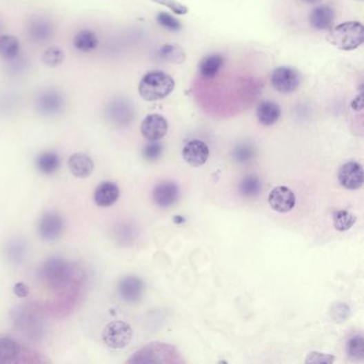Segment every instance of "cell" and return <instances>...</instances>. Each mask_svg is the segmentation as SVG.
Returning <instances> with one entry per match:
<instances>
[{
    "label": "cell",
    "instance_id": "1",
    "mask_svg": "<svg viewBox=\"0 0 364 364\" xmlns=\"http://www.w3.org/2000/svg\"><path fill=\"white\" fill-rule=\"evenodd\" d=\"M41 280L54 291H61L69 285L72 280L71 265L60 256H52L41 265Z\"/></svg>",
    "mask_w": 364,
    "mask_h": 364
},
{
    "label": "cell",
    "instance_id": "2",
    "mask_svg": "<svg viewBox=\"0 0 364 364\" xmlns=\"http://www.w3.org/2000/svg\"><path fill=\"white\" fill-rule=\"evenodd\" d=\"M174 89V81L168 74L154 71L145 74L140 81L138 91L148 102H155L168 97Z\"/></svg>",
    "mask_w": 364,
    "mask_h": 364
},
{
    "label": "cell",
    "instance_id": "3",
    "mask_svg": "<svg viewBox=\"0 0 364 364\" xmlns=\"http://www.w3.org/2000/svg\"><path fill=\"white\" fill-rule=\"evenodd\" d=\"M363 25L359 21H346L331 29L328 41L338 50H352L363 43Z\"/></svg>",
    "mask_w": 364,
    "mask_h": 364
},
{
    "label": "cell",
    "instance_id": "4",
    "mask_svg": "<svg viewBox=\"0 0 364 364\" xmlns=\"http://www.w3.org/2000/svg\"><path fill=\"white\" fill-rule=\"evenodd\" d=\"M103 341L112 350H121L130 344L132 338V329L123 321H114L105 326L102 334Z\"/></svg>",
    "mask_w": 364,
    "mask_h": 364
},
{
    "label": "cell",
    "instance_id": "5",
    "mask_svg": "<svg viewBox=\"0 0 364 364\" xmlns=\"http://www.w3.org/2000/svg\"><path fill=\"white\" fill-rule=\"evenodd\" d=\"M65 106V97L61 91L50 88L41 91L36 97V108L44 116H56L62 112Z\"/></svg>",
    "mask_w": 364,
    "mask_h": 364
},
{
    "label": "cell",
    "instance_id": "6",
    "mask_svg": "<svg viewBox=\"0 0 364 364\" xmlns=\"http://www.w3.org/2000/svg\"><path fill=\"white\" fill-rule=\"evenodd\" d=\"M270 81L274 90L287 94L297 90L301 85V76L295 69L280 66L272 72Z\"/></svg>",
    "mask_w": 364,
    "mask_h": 364
},
{
    "label": "cell",
    "instance_id": "7",
    "mask_svg": "<svg viewBox=\"0 0 364 364\" xmlns=\"http://www.w3.org/2000/svg\"><path fill=\"white\" fill-rule=\"evenodd\" d=\"M63 230V218L56 212H48L41 217L39 221V235L44 241H56L61 236Z\"/></svg>",
    "mask_w": 364,
    "mask_h": 364
},
{
    "label": "cell",
    "instance_id": "8",
    "mask_svg": "<svg viewBox=\"0 0 364 364\" xmlns=\"http://www.w3.org/2000/svg\"><path fill=\"white\" fill-rule=\"evenodd\" d=\"M105 114L107 120L117 126L128 125L134 119L132 106L123 99H116L109 103Z\"/></svg>",
    "mask_w": 364,
    "mask_h": 364
},
{
    "label": "cell",
    "instance_id": "9",
    "mask_svg": "<svg viewBox=\"0 0 364 364\" xmlns=\"http://www.w3.org/2000/svg\"><path fill=\"white\" fill-rule=\"evenodd\" d=\"M338 179L340 184L346 190H359L364 181L361 165L356 161L344 163L338 170Z\"/></svg>",
    "mask_w": 364,
    "mask_h": 364
},
{
    "label": "cell",
    "instance_id": "10",
    "mask_svg": "<svg viewBox=\"0 0 364 364\" xmlns=\"http://www.w3.org/2000/svg\"><path fill=\"white\" fill-rule=\"evenodd\" d=\"M120 297L128 303H136L141 299L145 292V283L136 276H126L118 283Z\"/></svg>",
    "mask_w": 364,
    "mask_h": 364
},
{
    "label": "cell",
    "instance_id": "11",
    "mask_svg": "<svg viewBox=\"0 0 364 364\" xmlns=\"http://www.w3.org/2000/svg\"><path fill=\"white\" fill-rule=\"evenodd\" d=\"M140 132L149 141H157L168 132V122L161 114H150L142 121Z\"/></svg>",
    "mask_w": 364,
    "mask_h": 364
},
{
    "label": "cell",
    "instance_id": "12",
    "mask_svg": "<svg viewBox=\"0 0 364 364\" xmlns=\"http://www.w3.org/2000/svg\"><path fill=\"white\" fill-rule=\"evenodd\" d=\"M268 202L272 210L279 213H287L295 206L296 199L289 187L278 186L270 192Z\"/></svg>",
    "mask_w": 364,
    "mask_h": 364
},
{
    "label": "cell",
    "instance_id": "13",
    "mask_svg": "<svg viewBox=\"0 0 364 364\" xmlns=\"http://www.w3.org/2000/svg\"><path fill=\"white\" fill-rule=\"evenodd\" d=\"M27 33L32 42L46 43L54 37V25L46 17H36L27 25Z\"/></svg>",
    "mask_w": 364,
    "mask_h": 364
},
{
    "label": "cell",
    "instance_id": "14",
    "mask_svg": "<svg viewBox=\"0 0 364 364\" xmlns=\"http://www.w3.org/2000/svg\"><path fill=\"white\" fill-rule=\"evenodd\" d=\"M182 155L185 161L192 167H200L208 161L210 150L205 142L201 140H192V141L187 142L183 148Z\"/></svg>",
    "mask_w": 364,
    "mask_h": 364
},
{
    "label": "cell",
    "instance_id": "15",
    "mask_svg": "<svg viewBox=\"0 0 364 364\" xmlns=\"http://www.w3.org/2000/svg\"><path fill=\"white\" fill-rule=\"evenodd\" d=\"M179 194L178 185L171 181H163L154 188L153 200L161 208H169L178 201Z\"/></svg>",
    "mask_w": 364,
    "mask_h": 364
},
{
    "label": "cell",
    "instance_id": "16",
    "mask_svg": "<svg viewBox=\"0 0 364 364\" xmlns=\"http://www.w3.org/2000/svg\"><path fill=\"white\" fill-rule=\"evenodd\" d=\"M120 196V190L118 185L114 182H103L97 187L93 199L97 205L101 208H109L118 201Z\"/></svg>",
    "mask_w": 364,
    "mask_h": 364
},
{
    "label": "cell",
    "instance_id": "17",
    "mask_svg": "<svg viewBox=\"0 0 364 364\" xmlns=\"http://www.w3.org/2000/svg\"><path fill=\"white\" fill-rule=\"evenodd\" d=\"M69 168L76 178H89L94 170V163L89 155L85 153H75L69 159Z\"/></svg>",
    "mask_w": 364,
    "mask_h": 364
},
{
    "label": "cell",
    "instance_id": "18",
    "mask_svg": "<svg viewBox=\"0 0 364 364\" xmlns=\"http://www.w3.org/2000/svg\"><path fill=\"white\" fill-rule=\"evenodd\" d=\"M280 116H281V108L279 105L270 101L261 103L256 109V117L262 125H274L279 120Z\"/></svg>",
    "mask_w": 364,
    "mask_h": 364
},
{
    "label": "cell",
    "instance_id": "19",
    "mask_svg": "<svg viewBox=\"0 0 364 364\" xmlns=\"http://www.w3.org/2000/svg\"><path fill=\"white\" fill-rule=\"evenodd\" d=\"M334 11L328 6L315 8L310 14V24L316 30H325L332 25L334 21Z\"/></svg>",
    "mask_w": 364,
    "mask_h": 364
},
{
    "label": "cell",
    "instance_id": "20",
    "mask_svg": "<svg viewBox=\"0 0 364 364\" xmlns=\"http://www.w3.org/2000/svg\"><path fill=\"white\" fill-rule=\"evenodd\" d=\"M74 48L81 52H91L99 46V38L93 31L83 29L76 33L73 40Z\"/></svg>",
    "mask_w": 364,
    "mask_h": 364
},
{
    "label": "cell",
    "instance_id": "21",
    "mask_svg": "<svg viewBox=\"0 0 364 364\" xmlns=\"http://www.w3.org/2000/svg\"><path fill=\"white\" fill-rule=\"evenodd\" d=\"M223 64V56L220 54H208L199 64V72L204 79H213Z\"/></svg>",
    "mask_w": 364,
    "mask_h": 364
},
{
    "label": "cell",
    "instance_id": "22",
    "mask_svg": "<svg viewBox=\"0 0 364 364\" xmlns=\"http://www.w3.org/2000/svg\"><path fill=\"white\" fill-rule=\"evenodd\" d=\"M21 347L17 342L10 338H0V364L12 363L19 359Z\"/></svg>",
    "mask_w": 364,
    "mask_h": 364
},
{
    "label": "cell",
    "instance_id": "23",
    "mask_svg": "<svg viewBox=\"0 0 364 364\" xmlns=\"http://www.w3.org/2000/svg\"><path fill=\"white\" fill-rule=\"evenodd\" d=\"M36 165L42 174L52 175L59 169L60 159L54 152H44L37 157Z\"/></svg>",
    "mask_w": 364,
    "mask_h": 364
},
{
    "label": "cell",
    "instance_id": "24",
    "mask_svg": "<svg viewBox=\"0 0 364 364\" xmlns=\"http://www.w3.org/2000/svg\"><path fill=\"white\" fill-rule=\"evenodd\" d=\"M19 54V41L11 34L0 36V57L3 59L14 60Z\"/></svg>",
    "mask_w": 364,
    "mask_h": 364
},
{
    "label": "cell",
    "instance_id": "25",
    "mask_svg": "<svg viewBox=\"0 0 364 364\" xmlns=\"http://www.w3.org/2000/svg\"><path fill=\"white\" fill-rule=\"evenodd\" d=\"M159 57L170 63H183L186 59V54L181 46L176 44H165L159 50Z\"/></svg>",
    "mask_w": 364,
    "mask_h": 364
},
{
    "label": "cell",
    "instance_id": "26",
    "mask_svg": "<svg viewBox=\"0 0 364 364\" xmlns=\"http://www.w3.org/2000/svg\"><path fill=\"white\" fill-rule=\"evenodd\" d=\"M25 241L21 239H13L7 245L6 253L8 258L13 263H21L25 260L27 256V246Z\"/></svg>",
    "mask_w": 364,
    "mask_h": 364
},
{
    "label": "cell",
    "instance_id": "27",
    "mask_svg": "<svg viewBox=\"0 0 364 364\" xmlns=\"http://www.w3.org/2000/svg\"><path fill=\"white\" fill-rule=\"evenodd\" d=\"M239 192L247 198L258 196L261 192V182L256 175H247L239 183Z\"/></svg>",
    "mask_w": 364,
    "mask_h": 364
},
{
    "label": "cell",
    "instance_id": "28",
    "mask_svg": "<svg viewBox=\"0 0 364 364\" xmlns=\"http://www.w3.org/2000/svg\"><path fill=\"white\" fill-rule=\"evenodd\" d=\"M355 223L356 217L350 212L340 210L334 213V225L338 231H347Z\"/></svg>",
    "mask_w": 364,
    "mask_h": 364
},
{
    "label": "cell",
    "instance_id": "29",
    "mask_svg": "<svg viewBox=\"0 0 364 364\" xmlns=\"http://www.w3.org/2000/svg\"><path fill=\"white\" fill-rule=\"evenodd\" d=\"M347 354L354 361H361L364 358L363 336H352L347 343Z\"/></svg>",
    "mask_w": 364,
    "mask_h": 364
},
{
    "label": "cell",
    "instance_id": "30",
    "mask_svg": "<svg viewBox=\"0 0 364 364\" xmlns=\"http://www.w3.org/2000/svg\"><path fill=\"white\" fill-rule=\"evenodd\" d=\"M42 60L50 68H56L63 62L64 54L59 48L52 46V48H48L43 54Z\"/></svg>",
    "mask_w": 364,
    "mask_h": 364
},
{
    "label": "cell",
    "instance_id": "31",
    "mask_svg": "<svg viewBox=\"0 0 364 364\" xmlns=\"http://www.w3.org/2000/svg\"><path fill=\"white\" fill-rule=\"evenodd\" d=\"M157 23L163 28L169 29L171 31H179L181 30L182 26H181L180 21L174 17H171L168 13L161 12L157 15Z\"/></svg>",
    "mask_w": 364,
    "mask_h": 364
},
{
    "label": "cell",
    "instance_id": "32",
    "mask_svg": "<svg viewBox=\"0 0 364 364\" xmlns=\"http://www.w3.org/2000/svg\"><path fill=\"white\" fill-rule=\"evenodd\" d=\"M161 152H163V145L159 142L152 141L149 145H145L142 151V155L148 161H156L161 157Z\"/></svg>",
    "mask_w": 364,
    "mask_h": 364
},
{
    "label": "cell",
    "instance_id": "33",
    "mask_svg": "<svg viewBox=\"0 0 364 364\" xmlns=\"http://www.w3.org/2000/svg\"><path fill=\"white\" fill-rule=\"evenodd\" d=\"M154 3L168 7L175 14L184 15L188 12V9L185 6L181 5L176 0H153Z\"/></svg>",
    "mask_w": 364,
    "mask_h": 364
},
{
    "label": "cell",
    "instance_id": "34",
    "mask_svg": "<svg viewBox=\"0 0 364 364\" xmlns=\"http://www.w3.org/2000/svg\"><path fill=\"white\" fill-rule=\"evenodd\" d=\"M334 356L325 355V354H321V352H310L307 355V359L305 360L307 363H334Z\"/></svg>",
    "mask_w": 364,
    "mask_h": 364
},
{
    "label": "cell",
    "instance_id": "35",
    "mask_svg": "<svg viewBox=\"0 0 364 364\" xmlns=\"http://www.w3.org/2000/svg\"><path fill=\"white\" fill-rule=\"evenodd\" d=\"M252 148L249 147L247 145H239L236 150H235V159L237 161H241V163H245V161H250L253 156Z\"/></svg>",
    "mask_w": 364,
    "mask_h": 364
},
{
    "label": "cell",
    "instance_id": "36",
    "mask_svg": "<svg viewBox=\"0 0 364 364\" xmlns=\"http://www.w3.org/2000/svg\"><path fill=\"white\" fill-rule=\"evenodd\" d=\"M13 292L19 298H25L29 295L28 286L23 283V282H19V283L15 284L14 287H13Z\"/></svg>",
    "mask_w": 364,
    "mask_h": 364
},
{
    "label": "cell",
    "instance_id": "37",
    "mask_svg": "<svg viewBox=\"0 0 364 364\" xmlns=\"http://www.w3.org/2000/svg\"><path fill=\"white\" fill-rule=\"evenodd\" d=\"M352 108L354 109V110H357V112L362 110V108H363V95H362V93H360L359 97H358L357 99L352 101Z\"/></svg>",
    "mask_w": 364,
    "mask_h": 364
},
{
    "label": "cell",
    "instance_id": "38",
    "mask_svg": "<svg viewBox=\"0 0 364 364\" xmlns=\"http://www.w3.org/2000/svg\"><path fill=\"white\" fill-rule=\"evenodd\" d=\"M303 1L307 3H317V1H319V0H303Z\"/></svg>",
    "mask_w": 364,
    "mask_h": 364
}]
</instances>
